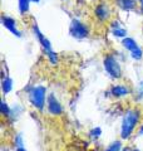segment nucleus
Returning <instances> with one entry per match:
<instances>
[{
	"label": "nucleus",
	"instance_id": "obj_1",
	"mask_svg": "<svg viewBox=\"0 0 143 151\" xmlns=\"http://www.w3.org/2000/svg\"><path fill=\"white\" fill-rule=\"evenodd\" d=\"M139 112L136 108H132V110L128 111L124 115V119H123V124H122V136L123 139L129 137V135L132 134L134 129L137 127L138 122H139Z\"/></svg>",
	"mask_w": 143,
	"mask_h": 151
},
{
	"label": "nucleus",
	"instance_id": "obj_2",
	"mask_svg": "<svg viewBox=\"0 0 143 151\" xmlns=\"http://www.w3.org/2000/svg\"><path fill=\"white\" fill-rule=\"evenodd\" d=\"M93 14H94V18L97 19L98 22L101 23H104L111 19L112 17V9H111V5L104 1V0H101L98 1L97 4L94 5L93 8Z\"/></svg>",
	"mask_w": 143,
	"mask_h": 151
},
{
	"label": "nucleus",
	"instance_id": "obj_3",
	"mask_svg": "<svg viewBox=\"0 0 143 151\" xmlns=\"http://www.w3.org/2000/svg\"><path fill=\"white\" fill-rule=\"evenodd\" d=\"M103 64H104V68H106L108 74H111V77H113V78L122 77V68H121V65H119V63L117 62V59L114 58L112 54L104 55Z\"/></svg>",
	"mask_w": 143,
	"mask_h": 151
},
{
	"label": "nucleus",
	"instance_id": "obj_4",
	"mask_svg": "<svg viewBox=\"0 0 143 151\" xmlns=\"http://www.w3.org/2000/svg\"><path fill=\"white\" fill-rule=\"evenodd\" d=\"M70 34L73 35L74 38H78V39H83V38H87L89 34V28L82 23L80 20H72L70 23Z\"/></svg>",
	"mask_w": 143,
	"mask_h": 151
},
{
	"label": "nucleus",
	"instance_id": "obj_5",
	"mask_svg": "<svg viewBox=\"0 0 143 151\" xmlns=\"http://www.w3.org/2000/svg\"><path fill=\"white\" fill-rule=\"evenodd\" d=\"M29 100L31 101V103L34 105V107L41 110L43 106H44V88L41 87H36L31 91Z\"/></svg>",
	"mask_w": 143,
	"mask_h": 151
},
{
	"label": "nucleus",
	"instance_id": "obj_6",
	"mask_svg": "<svg viewBox=\"0 0 143 151\" xmlns=\"http://www.w3.org/2000/svg\"><path fill=\"white\" fill-rule=\"evenodd\" d=\"M122 44L126 47L128 50H131V54H132V58L134 59H141L142 58V49L137 45V43L132 38H124L122 42Z\"/></svg>",
	"mask_w": 143,
	"mask_h": 151
},
{
	"label": "nucleus",
	"instance_id": "obj_7",
	"mask_svg": "<svg viewBox=\"0 0 143 151\" xmlns=\"http://www.w3.org/2000/svg\"><path fill=\"white\" fill-rule=\"evenodd\" d=\"M1 23H3V25L5 27L6 29H9L13 33V34L20 37V33H19L18 29H16V23H15V20H14L11 17H8V15L4 14V15L1 17Z\"/></svg>",
	"mask_w": 143,
	"mask_h": 151
},
{
	"label": "nucleus",
	"instance_id": "obj_8",
	"mask_svg": "<svg viewBox=\"0 0 143 151\" xmlns=\"http://www.w3.org/2000/svg\"><path fill=\"white\" fill-rule=\"evenodd\" d=\"M114 3L123 10H133L137 5L136 0H114Z\"/></svg>",
	"mask_w": 143,
	"mask_h": 151
},
{
	"label": "nucleus",
	"instance_id": "obj_9",
	"mask_svg": "<svg viewBox=\"0 0 143 151\" xmlns=\"http://www.w3.org/2000/svg\"><path fill=\"white\" fill-rule=\"evenodd\" d=\"M48 103H49V111L51 113H54V115H59V113L61 112V106L60 103L56 101V98L50 96L49 98H48Z\"/></svg>",
	"mask_w": 143,
	"mask_h": 151
},
{
	"label": "nucleus",
	"instance_id": "obj_10",
	"mask_svg": "<svg viewBox=\"0 0 143 151\" xmlns=\"http://www.w3.org/2000/svg\"><path fill=\"white\" fill-rule=\"evenodd\" d=\"M112 93L113 96L116 97H122V96H126L128 93V88L126 86H122V84H117L112 88Z\"/></svg>",
	"mask_w": 143,
	"mask_h": 151
},
{
	"label": "nucleus",
	"instance_id": "obj_11",
	"mask_svg": "<svg viewBox=\"0 0 143 151\" xmlns=\"http://www.w3.org/2000/svg\"><path fill=\"white\" fill-rule=\"evenodd\" d=\"M29 4L30 0H19V10H20L21 14H25L29 10Z\"/></svg>",
	"mask_w": 143,
	"mask_h": 151
},
{
	"label": "nucleus",
	"instance_id": "obj_12",
	"mask_svg": "<svg viewBox=\"0 0 143 151\" xmlns=\"http://www.w3.org/2000/svg\"><path fill=\"white\" fill-rule=\"evenodd\" d=\"M137 1H138V6H139L141 10L143 12V0H137Z\"/></svg>",
	"mask_w": 143,
	"mask_h": 151
},
{
	"label": "nucleus",
	"instance_id": "obj_13",
	"mask_svg": "<svg viewBox=\"0 0 143 151\" xmlns=\"http://www.w3.org/2000/svg\"><path fill=\"white\" fill-rule=\"evenodd\" d=\"M30 1H33V3H39L40 0H30Z\"/></svg>",
	"mask_w": 143,
	"mask_h": 151
},
{
	"label": "nucleus",
	"instance_id": "obj_14",
	"mask_svg": "<svg viewBox=\"0 0 143 151\" xmlns=\"http://www.w3.org/2000/svg\"><path fill=\"white\" fill-rule=\"evenodd\" d=\"M18 151H24V150L23 149H18Z\"/></svg>",
	"mask_w": 143,
	"mask_h": 151
}]
</instances>
